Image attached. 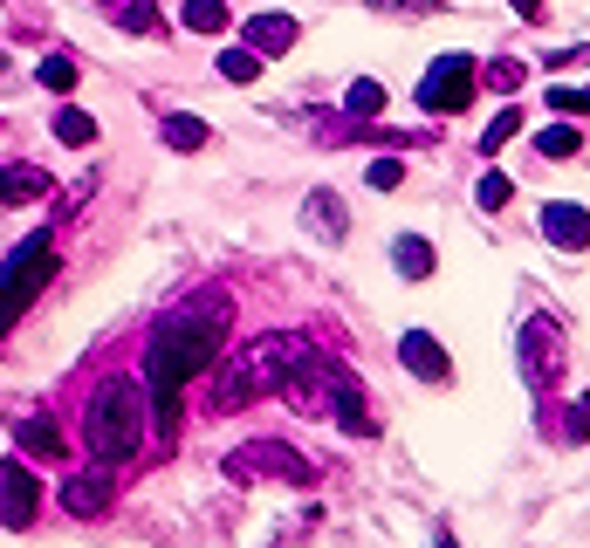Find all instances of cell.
Masks as SVG:
<instances>
[{
	"mask_svg": "<svg viewBox=\"0 0 590 548\" xmlns=\"http://www.w3.org/2000/svg\"><path fill=\"white\" fill-rule=\"evenodd\" d=\"M62 501H69L76 514H104V480H96V474H83V480H69V487H62Z\"/></svg>",
	"mask_w": 590,
	"mask_h": 548,
	"instance_id": "19",
	"label": "cell"
},
{
	"mask_svg": "<svg viewBox=\"0 0 590 548\" xmlns=\"http://www.w3.org/2000/svg\"><path fill=\"white\" fill-rule=\"evenodd\" d=\"M220 343H227V329L213 316H178V323H165L159 336H151V350H144V390H151V419H159L165 432L178 419V390H186L220 357Z\"/></svg>",
	"mask_w": 590,
	"mask_h": 548,
	"instance_id": "1",
	"label": "cell"
},
{
	"mask_svg": "<svg viewBox=\"0 0 590 548\" xmlns=\"http://www.w3.org/2000/svg\"><path fill=\"white\" fill-rule=\"evenodd\" d=\"M42 83H48V90H69V83H76V62H69V56H48V62H42Z\"/></svg>",
	"mask_w": 590,
	"mask_h": 548,
	"instance_id": "25",
	"label": "cell"
},
{
	"mask_svg": "<svg viewBox=\"0 0 590 548\" xmlns=\"http://www.w3.org/2000/svg\"><path fill=\"white\" fill-rule=\"evenodd\" d=\"M42 186H48L42 172H0V199H8V206H21V199H35Z\"/></svg>",
	"mask_w": 590,
	"mask_h": 548,
	"instance_id": "21",
	"label": "cell"
},
{
	"mask_svg": "<svg viewBox=\"0 0 590 548\" xmlns=\"http://www.w3.org/2000/svg\"><path fill=\"white\" fill-rule=\"evenodd\" d=\"M178 21H186L193 35H220V28H227V0H186Z\"/></svg>",
	"mask_w": 590,
	"mask_h": 548,
	"instance_id": "12",
	"label": "cell"
},
{
	"mask_svg": "<svg viewBox=\"0 0 590 548\" xmlns=\"http://www.w3.org/2000/svg\"><path fill=\"white\" fill-rule=\"evenodd\" d=\"M35 508H42V487H35V474L21 459H8L0 466V521H8V528H28L35 521Z\"/></svg>",
	"mask_w": 590,
	"mask_h": 548,
	"instance_id": "5",
	"label": "cell"
},
{
	"mask_svg": "<svg viewBox=\"0 0 590 548\" xmlns=\"http://www.w3.org/2000/svg\"><path fill=\"white\" fill-rule=\"evenodd\" d=\"M14 439H21V453H28V459H62V432L48 425V419H28Z\"/></svg>",
	"mask_w": 590,
	"mask_h": 548,
	"instance_id": "11",
	"label": "cell"
},
{
	"mask_svg": "<svg viewBox=\"0 0 590 548\" xmlns=\"http://www.w3.org/2000/svg\"><path fill=\"white\" fill-rule=\"evenodd\" d=\"M310 226H316V233H337V241H344V226H350V213H344V199H329V193H316V199H310Z\"/></svg>",
	"mask_w": 590,
	"mask_h": 548,
	"instance_id": "18",
	"label": "cell"
},
{
	"mask_svg": "<svg viewBox=\"0 0 590 548\" xmlns=\"http://www.w3.org/2000/svg\"><path fill=\"white\" fill-rule=\"evenodd\" d=\"M144 377H104L96 384V398L83 411V446L96 466H124L138 453V439H144Z\"/></svg>",
	"mask_w": 590,
	"mask_h": 548,
	"instance_id": "2",
	"label": "cell"
},
{
	"mask_svg": "<svg viewBox=\"0 0 590 548\" xmlns=\"http://www.w3.org/2000/svg\"><path fill=\"white\" fill-rule=\"evenodd\" d=\"M487 90H522V62H487Z\"/></svg>",
	"mask_w": 590,
	"mask_h": 548,
	"instance_id": "24",
	"label": "cell"
},
{
	"mask_svg": "<svg viewBox=\"0 0 590 548\" xmlns=\"http://www.w3.org/2000/svg\"><path fill=\"white\" fill-rule=\"evenodd\" d=\"M549 343H556V323L529 316V329H522V371H529V384H549Z\"/></svg>",
	"mask_w": 590,
	"mask_h": 548,
	"instance_id": "8",
	"label": "cell"
},
{
	"mask_svg": "<svg viewBox=\"0 0 590 548\" xmlns=\"http://www.w3.org/2000/svg\"><path fill=\"white\" fill-rule=\"evenodd\" d=\"M220 75L227 83H254L262 75V48H220Z\"/></svg>",
	"mask_w": 590,
	"mask_h": 548,
	"instance_id": "16",
	"label": "cell"
},
{
	"mask_svg": "<svg viewBox=\"0 0 590 548\" xmlns=\"http://www.w3.org/2000/svg\"><path fill=\"white\" fill-rule=\"evenodd\" d=\"M549 110H556V117H577V110H583V90H556V83H549Z\"/></svg>",
	"mask_w": 590,
	"mask_h": 548,
	"instance_id": "27",
	"label": "cell"
},
{
	"mask_svg": "<svg viewBox=\"0 0 590 548\" xmlns=\"http://www.w3.org/2000/svg\"><path fill=\"white\" fill-rule=\"evenodd\" d=\"M398 363L413 377H426V384H447L453 377V357L440 350V336H432V329H405L398 336Z\"/></svg>",
	"mask_w": 590,
	"mask_h": 548,
	"instance_id": "6",
	"label": "cell"
},
{
	"mask_svg": "<svg viewBox=\"0 0 590 548\" xmlns=\"http://www.w3.org/2000/svg\"><path fill=\"white\" fill-rule=\"evenodd\" d=\"M583 110H590V90H583Z\"/></svg>",
	"mask_w": 590,
	"mask_h": 548,
	"instance_id": "29",
	"label": "cell"
},
{
	"mask_svg": "<svg viewBox=\"0 0 590 548\" xmlns=\"http://www.w3.org/2000/svg\"><path fill=\"white\" fill-rule=\"evenodd\" d=\"M577 144H583V138H577V124H570V117L549 124L543 138H535V151H543V159H577Z\"/></svg>",
	"mask_w": 590,
	"mask_h": 548,
	"instance_id": "17",
	"label": "cell"
},
{
	"mask_svg": "<svg viewBox=\"0 0 590 548\" xmlns=\"http://www.w3.org/2000/svg\"><path fill=\"white\" fill-rule=\"evenodd\" d=\"M344 110H350V117H378V110H384V83H371V75H357V83L344 90Z\"/></svg>",
	"mask_w": 590,
	"mask_h": 548,
	"instance_id": "15",
	"label": "cell"
},
{
	"mask_svg": "<svg viewBox=\"0 0 590 548\" xmlns=\"http://www.w3.org/2000/svg\"><path fill=\"white\" fill-rule=\"evenodd\" d=\"M117 28H131V35H151V28H159V8H151V0H117Z\"/></svg>",
	"mask_w": 590,
	"mask_h": 548,
	"instance_id": "20",
	"label": "cell"
},
{
	"mask_svg": "<svg viewBox=\"0 0 590 548\" xmlns=\"http://www.w3.org/2000/svg\"><path fill=\"white\" fill-rule=\"evenodd\" d=\"M508 8H516L522 21H535V14H543V0H508Z\"/></svg>",
	"mask_w": 590,
	"mask_h": 548,
	"instance_id": "28",
	"label": "cell"
},
{
	"mask_svg": "<svg viewBox=\"0 0 590 548\" xmlns=\"http://www.w3.org/2000/svg\"><path fill=\"white\" fill-rule=\"evenodd\" d=\"M467 96H474V56H440L419 83V110L453 117V110H467Z\"/></svg>",
	"mask_w": 590,
	"mask_h": 548,
	"instance_id": "4",
	"label": "cell"
},
{
	"mask_svg": "<svg viewBox=\"0 0 590 548\" xmlns=\"http://www.w3.org/2000/svg\"><path fill=\"white\" fill-rule=\"evenodd\" d=\"M543 233H549L556 247L583 254V247H590V213H583L577 199H549V206H543Z\"/></svg>",
	"mask_w": 590,
	"mask_h": 548,
	"instance_id": "7",
	"label": "cell"
},
{
	"mask_svg": "<svg viewBox=\"0 0 590 548\" xmlns=\"http://www.w3.org/2000/svg\"><path fill=\"white\" fill-rule=\"evenodd\" d=\"M392 260H398L405 281H426V275H432V247L419 241V233H398V241H392Z\"/></svg>",
	"mask_w": 590,
	"mask_h": 548,
	"instance_id": "10",
	"label": "cell"
},
{
	"mask_svg": "<svg viewBox=\"0 0 590 548\" xmlns=\"http://www.w3.org/2000/svg\"><path fill=\"white\" fill-rule=\"evenodd\" d=\"M159 138H165L172 151H199V144H207V124H199V117H165Z\"/></svg>",
	"mask_w": 590,
	"mask_h": 548,
	"instance_id": "14",
	"label": "cell"
},
{
	"mask_svg": "<svg viewBox=\"0 0 590 548\" xmlns=\"http://www.w3.org/2000/svg\"><path fill=\"white\" fill-rule=\"evenodd\" d=\"M508 138H522V117H516V110H501L495 124H487V130H481V151H501Z\"/></svg>",
	"mask_w": 590,
	"mask_h": 548,
	"instance_id": "22",
	"label": "cell"
},
{
	"mask_svg": "<svg viewBox=\"0 0 590 548\" xmlns=\"http://www.w3.org/2000/svg\"><path fill=\"white\" fill-rule=\"evenodd\" d=\"M48 275H56V233H28V241L0 260V329L48 289Z\"/></svg>",
	"mask_w": 590,
	"mask_h": 548,
	"instance_id": "3",
	"label": "cell"
},
{
	"mask_svg": "<svg viewBox=\"0 0 590 548\" xmlns=\"http://www.w3.org/2000/svg\"><path fill=\"white\" fill-rule=\"evenodd\" d=\"M371 186H378V193L405 186V165H398V159H378V165H371Z\"/></svg>",
	"mask_w": 590,
	"mask_h": 548,
	"instance_id": "26",
	"label": "cell"
},
{
	"mask_svg": "<svg viewBox=\"0 0 590 548\" xmlns=\"http://www.w3.org/2000/svg\"><path fill=\"white\" fill-rule=\"evenodd\" d=\"M508 199H516V186H508L501 172H487V178H481V213H501Z\"/></svg>",
	"mask_w": 590,
	"mask_h": 548,
	"instance_id": "23",
	"label": "cell"
},
{
	"mask_svg": "<svg viewBox=\"0 0 590 548\" xmlns=\"http://www.w3.org/2000/svg\"><path fill=\"white\" fill-rule=\"evenodd\" d=\"M247 48H262V56L296 48V21H289V14H254V21H247Z\"/></svg>",
	"mask_w": 590,
	"mask_h": 548,
	"instance_id": "9",
	"label": "cell"
},
{
	"mask_svg": "<svg viewBox=\"0 0 590 548\" xmlns=\"http://www.w3.org/2000/svg\"><path fill=\"white\" fill-rule=\"evenodd\" d=\"M56 144H69V151H83V144H96V117H83V110H56Z\"/></svg>",
	"mask_w": 590,
	"mask_h": 548,
	"instance_id": "13",
	"label": "cell"
}]
</instances>
